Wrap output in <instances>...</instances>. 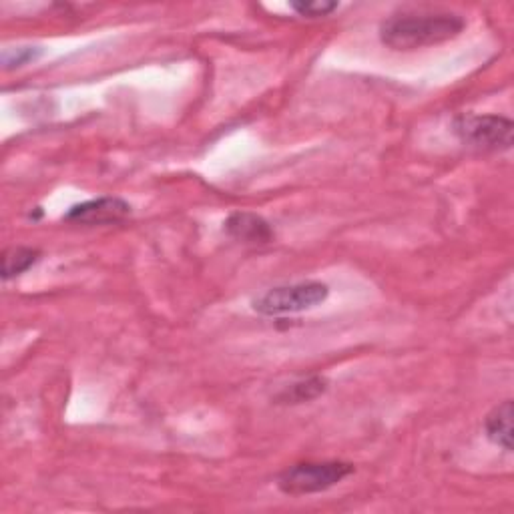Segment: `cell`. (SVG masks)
<instances>
[{
    "label": "cell",
    "mask_w": 514,
    "mask_h": 514,
    "mask_svg": "<svg viewBox=\"0 0 514 514\" xmlns=\"http://www.w3.org/2000/svg\"><path fill=\"white\" fill-rule=\"evenodd\" d=\"M466 27L458 15H404L392 17L380 27V41L394 51H416L456 39Z\"/></svg>",
    "instance_id": "cell-1"
},
{
    "label": "cell",
    "mask_w": 514,
    "mask_h": 514,
    "mask_svg": "<svg viewBox=\"0 0 514 514\" xmlns=\"http://www.w3.org/2000/svg\"><path fill=\"white\" fill-rule=\"evenodd\" d=\"M350 474H354V464L350 462H300L280 474L278 486L284 494L304 496L324 492L346 480Z\"/></svg>",
    "instance_id": "cell-2"
},
{
    "label": "cell",
    "mask_w": 514,
    "mask_h": 514,
    "mask_svg": "<svg viewBox=\"0 0 514 514\" xmlns=\"http://www.w3.org/2000/svg\"><path fill=\"white\" fill-rule=\"evenodd\" d=\"M330 296V288L322 282H300L292 286L272 288L253 300V310L262 316H288L318 308Z\"/></svg>",
    "instance_id": "cell-3"
},
{
    "label": "cell",
    "mask_w": 514,
    "mask_h": 514,
    "mask_svg": "<svg viewBox=\"0 0 514 514\" xmlns=\"http://www.w3.org/2000/svg\"><path fill=\"white\" fill-rule=\"evenodd\" d=\"M514 125L500 115H462L454 121V133L470 147L484 151H508Z\"/></svg>",
    "instance_id": "cell-4"
},
{
    "label": "cell",
    "mask_w": 514,
    "mask_h": 514,
    "mask_svg": "<svg viewBox=\"0 0 514 514\" xmlns=\"http://www.w3.org/2000/svg\"><path fill=\"white\" fill-rule=\"evenodd\" d=\"M131 215V205L119 197H101L91 199L81 205H75L65 215V221L69 223H81V225H105V223H117Z\"/></svg>",
    "instance_id": "cell-5"
},
{
    "label": "cell",
    "mask_w": 514,
    "mask_h": 514,
    "mask_svg": "<svg viewBox=\"0 0 514 514\" xmlns=\"http://www.w3.org/2000/svg\"><path fill=\"white\" fill-rule=\"evenodd\" d=\"M223 225L229 237L251 245H264L274 241L276 237L272 225L257 213H247V211L231 213Z\"/></svg>",
    "instance_id": "cell-6"
},
{
    "label": "cell",
    "mask_w": 514,
    "mask_h": 514,
    "mask_svg": "<svg viewBox=\"0 0 514 514\" xmlns=\"http://www.w3.org/2000/svg\"><path fill=\"white\" fill-rule=\"evenodd\" d=\"M486 436L504 452H512V402L504 400L484 420Z\"/></svg>",
    "instance_id": "cell-7"
},
{
    "label": "cell",
    "mask_w": 514,
    "mask_h": 514,
    "mask_svg": "<svg viewBox=\"0 0 514 514\" xmlns=\"http://www.w3.org/2000/svg\"><path fill=\"white\" fill-rule=\"evenodd\" d=\"M328 390V380L324 376H312L306 380H300L288 388H284L276 400L280 404H304V402H312L318 396H322Z\"/></svg>",
    "instance_id": "cell-8"
},
{
    "label": "cell",
    "mask_w": 514,
    "mask_h": 514,
    "mask_svg": "<svg viewBox=\"0 0 514 514\" xmlns=\"http://www.w3.org/2000/svg\"><path fill=\"white\" fill-rule=\"evenodd\" d=\"M41 260V251L33 247H11L3 255V278L11 280L29 272Z\"/></svg>",
    "instance_id": "cell-9"
},
{
    "label": "cell",
    "mask_w": 514,
    "mask_h": 514,
    "mask_svg": "<svg viewBox=\"0 0 514 514\" xmlns=\"http://www.w3.org/2000/svg\"><path fill=\"white\" fill-rule=\"evenodd\" d=\"M300 17L308 19H320L328 17L338 9V3H330V0H302V3H292L290 5Z\"/></svg>",
    "instance_id": "cell-10"
},
{
    "label": "cell",
    "mask_w": 514,
    "mask_h": 514,
    "mask_svg": "<svg viewBox=\"0 0 514 514\" xmlns=\"http://www.w3.org/2000/svg\"><path fill=\"white\" fill-rule=\"evenodd\" d=\"M41 53H43V51L37 49V47L7 49V51L3 53V65H5V69H19V67L27 65V63H31V61L39 59Z\"/></svg>",
    "instance_id": "cell-11"
}]
</instances>
